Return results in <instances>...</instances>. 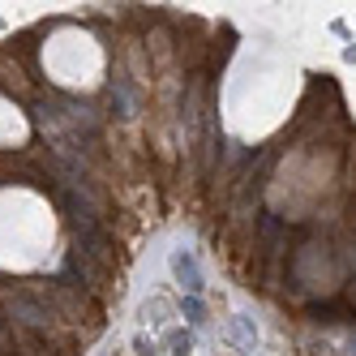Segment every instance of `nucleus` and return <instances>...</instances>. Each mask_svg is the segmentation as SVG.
I'll use <instances>...</instances> for the list:
<instances>
[{
    "label": "nucleus",
    "instance_id": "1",
    "mask_svg": "<svg viewBox=\"0 0 356 356\" xmlns=\"http://www.w3.org/2000/svg\"><path fill=\"white\" fill-rule=\"evenodd\" d=\"M5 314L17 330H31V335H47L56 322V309H52V300L31 292V288H17V292H5Z\"/></svg>",
    "mask_w": 356,
    "mask_h": 356
},
{
    "label": "nucleus",
    "instance_id": "2",
    "mask_svg": "<svg viewBox=\"0 0 356 356\" xmlns=\"http://www.w3.org/2000/svg\"><path fill=\"white\" fill-rule=\"evenodd\" d=\"M73 253L95 266H108L112 262V236H108V227L104 223H73Z\"/></svg>",
    "mask_w": 356,
    "mask_h": 356
},
{
    "label": "nucleus",
    "instance_id": "3",
    "mask_svg": "<svg viewBox=\"0 0 356 356\" xmlns=\"http://www.w3.org/2000/svg\"><path fill=\"white\" fill-rule=\"evenodd\" d=\"M172 275H176V284H181L189 296L202 292V270H197V258L189 249H172Z\"/></svg>",
    "mask_w": 356,
    "mask_h": 356
},
{
    "label": "nucleus",
    "instance_id": "4",
    "mask_svg": "<svg viewBox=\"0 0 356 356\" xmlns=\"http://www.w3.org/2000/svg\"><path fill=\"white\" fill-rule=\"evenodd\" d=\"M227 339H232L236 348H245V352H253V343H258V330H253V322L249 318H232V326H227Z\"/></svg>",
    "mask_w": 356,
    "mask_h": 356
},
{
    "label": "nucleus",
    "instance_id": "5",
    "mask_svg": "<svg viewBox=\"0 0 356 356\" xmlns=\"http://www.w3.org/2000/svg\"><path fill=\"white\" fill-rule=\"evenodd\" d=\"M0 356H13V322L0 314Z\"/></svg>",
    "mask_w": 356,
    "mask_h": 356
},
{
    "label": "nucleus",
    "instance_id": "6",
    "mask_svg": "<svg viewBox=\"0 0 356 356\" xmlns=\"http://www.w3.org/2000/svg\"><path fill=\"white\" fill-rule=\"evenodd\" d=\"M181 314H185L189 322H202V314H207V309H202L197 296H185V300H181Z\"/></svg>",
    "mask_w": 356,
    "mask_h": 356
},
{
    "label": "nucleus",
    "instance_id": "7",
    "mask_svg": "<svg viewBox=\"0 0 356 356\" xmlns=\"http://www.w3.org/2000/svg\"><path fill=\"white\" fill-rule=\"evenodd\" d=\"M343 309L348 318H356V275H348V284H343Z\"/></svg>",
    "mask_w": 356,
    "mask_h": 356
},
{
    "label": "nucleus",
    "instance_id": "8",
    "mask_svg": "<svg viewBox=\"0 0 356 356\" xmlns=\"http://www.w3.org/2000/svg\"><path fill=\"white\" fill-rule=\"evenodd\" d=\"M193 352V339L185 335V330H176V335H172V356H189Z\"/></svg>",
    "mask_w": 356,
    "mask_h": 356
},
{
    "label": "nucleus",
    "instance_id": "9",
    "mask_svg": "<svg viewBox=\"0 0 356 356\" xmlns=\"http://www.w3.org/2000/svg\"><path fill=\"white\" fill-rule=\"evenodd\" d=\"M352 352H356V335H352Z\"/></svg>",
    "mask_w": 356,
    "mask_h": 356
}]
</instances>
